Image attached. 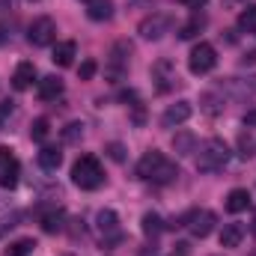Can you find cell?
Listing matches in <instances>:
<instances>
[{"label":"cell","instance_id":"1","mask_svg":"<svg viewBox=\"0 0 256 256\" xmlns=\"http://www.w3.org/2000/svg\"><path fill=\"white\" fill-rule=\"evenodd\" d=\"M137 176L143 179V182H155V185H167V182H173L176 176H179V167L167 158V155H161V152H146L140 161H137Z\"/></svg>","mask_w":256,"mask_h":256},{"label":"cell","instance_id":"2","mask_svg":"<svg viewBox=\"0 0 256 256\" xmlns=\"http://www.w3.org/2000/svg\"><path fill=\"white\" fill-rule=\"evenodd\" d=\"M72 182L84 191H96L102 182H104V170H102V161L96 155H80L74 164H72Z\"/></svg>","mask_w":256,"mask_h":256},{"label":"cell","instance_id":"3","mask_svg":"<svg viewBox=\"0 0 256 256\" xmlns=\"http://www.w3.org/2000/svg\"><path fill=\"white\" fill-rule=\"evenodd\" d=\"M226 161H230V146L218 137L206 140L196 152V170L200 173H218V170L226 167Z\"/></svg>","mask_w":256,"mask_h":256},{"label":"cell","instance_id":"4","mask_svg":"<svg viewBox=\"0 0 256 256\" xmlns=\"http://www.w3.org/2000/svg\"><path fill=\"white\" fill-rule=\"evenodd\" d=\"M214 66H218V51H214V45H208V42L194 45L191 57H188V68H191L194 74H208Z\"/></svg>","mask_w":256,"mask_h":256},{"label":"cell","instance_id":"5","mask_svg":"<svg viewBox=\"0 0 256 256\" xmlns=\"http://www.w3.org/2000/svg\"><path fill=\"white\" fill-rule=\"evenodd\" d=\"M27 39H30V45H36V48L51 45V42L57 39V24H54V18H48V15L36 18V21L30 24V30H27Z\"/></svg>","mask_w":256,"mask_h":256},{"label":"cell","instance_id":"6","mask_svg":"<svg viewBox=\"0 0 256 256\" xmlns=\"http://www.w3.org/2000/svg\"><path fill=\"white\" fill-rule=\"evenodd\" d=\"M170 27H173V18H170L167 12H152L149 18H143V21H140L137 33H140L143 39H152V42H155V39H161Z\"/></svg>","mask_w":256,"mask_h":256},{"label":"cell","instance_id":"7","mask_svg":"<svg viewBox=\"0 0 256 256\" xmlns=\"http://www.w3.org/2000/svg\"><path fill=\"white\" fill-rule=\"evenodd\" d=\"M188 230H191L196 238H206L212 230H214V224H218V218H214V212H208V208H196V212H191L185 220H182Z\"/></svg>","mask_w":256,"mask_h":256},{"label":"cell","instance_id":"8","mask_svg":"<svg viewBox=\"0 0 256 256\" xmlns=\"http://www.w3.org/2000/svg\"><path fill=\"white\" fill-rule=\"evenodd\" d=\"M128 57H131V42H128V39H120V42L110 48V66H108V74H110L114 80H120V78L126 74Z\"/></svg>","mask_w":256,"mask_h":256},{"label":"cell","instance_id":"9","mask_svg":"<svg viewBox=\"0 0 256 256\" xmlns=\"http://www.w3.org/2000/svg\"><path fill=\"white\" fill-rule=\"evenodd\" d=\"M18 173H21L18 158L9 149H0V185L3 188H15L18 185Z\"/></svg>","mask_w":256,"mask_h":256},{"label":"cell","instance_id":"10","mask_svg":"<svg viewBox=\"0 0 256 256\" xmlns=\"http://www.w3.org/2000/svg\"><path fill=\"white\" fill-rule=\"evenodd\" d=\"M191 114H194L191 102H176V104H170V108L164 110L161 122H164V128H176V126H182V122H188Z\"/></svg>","mask_w":256,"mask_h":256},{"label":"cell","instance_id":"11","mask_svg":"<svg viewBox=\"0 0 256 256\" xmlns=\"http://www.w3.org/2000/svg\"><path fill=\"white\" fill-rule=\"evenodd\" d=\"M96 226H98V232L104 236V242H108V238H116V236H120V218H116V212H114V208H102L98 218H96Z\"/></svg>","mask_w":256,"mask_h":256},{"label":"cell","instance_id":"12","mask_svg":"<svg viewBox=\"0 0 256 256\" xmlns=\"http://www.w3.org/2000/svg\"><path fill=\"white\" fill-rule=\"evenodd\" d=\"M33 80H36V66L30 63V60H24V63L15 66V74H12V86H15V90H27Z\"/></svg>","mask_w":256,"mask_h":256},{"label":"cell","instance_id":"13","mask_svg":"<svg viewBox=\"0 0 256 256\" xmlns=\"http://www.w3.org/2000/svg\"><path fill=\"white\" fill-rule=\"evenodd\" d=\"M57 96H63V80L57 74H48L39 80V98L42 102H54Z\"/></svg>","mask_w":256,"mask_h":256},{"label":"cell","instance_id":"14","mask_svg":"<svg viewBox=\"0 0 256 256\" xmlns=\"http://www.w3.org/2000/svg\"><path fill=\"white\" fill-rule=\"evenodd\" d=\"M74 54H78V45L68 39V42H57V48H54V66H60V68H66V66L74 63Z\"/></svg>","mask_w":256,"mask_h":256},{"label":"cell","instance_id":"15","mask_svg":"<svg viewBox=\"0 0 256 256\" xmlns=\"http://www.w3.org/2000/svg\"><path fill=\"white\" fill-rule=\"evenodd\" d=\"M60 164H63V152H60V149H54V146H45V149L39 152V167H42V170H48V173H57V170H60Z\"/></svg>","mask_w":256,"mask_h":256},{"label":"cell","instance_id":"16","mask_svg":"<svg viewBox=\"0 0 256 256\" xmlns=\"http://www.w3.org/2000/svg\"><path fill=\"white\" fill-rule=\"evenodd\" d=\"M86 15L92 21H110L114 18V0H90Z\"/></svg>","mask_w":256,"mask_h":256},{"label":"cell","instance_id":"17","mask_svg":"<svg viewBox=\"0 0 256 256\" xmlns=\"http://www.w3.org/2000/svg\"><path fill=\"white\" fill-rule=\"evenodd\" d=\"M248 206H250V194L244 191V188H232V191L226 194V212L238 214V212H244Z\"/></svg>","mask_w":256,"mask_h":256},{"label":"cell","instance_id":"18","mask_svg":"<svg viewBox=\"0 0 256 256\" xmlns=\"http://www.w3.org/2000/svg\"><path fill=\"white\" fill-rule=\"evenodd\" d=\"M244 238V226L242 224H226L220 232V248H238Z\"/></svg>","mask_w":256,"mask_h":256},{"label":"cell","instance_id":"19","mask_svg":"<svg viewBox=\"0 0 256 256\" xmlns=\"http://www.w3.org/2000/svg\"><path fill=\"white\" fill-rule=\"evenodd\" d=\"M173 149H176L179 155H191V152H196V137H194L191 131L176 134V137H173Z\"/></svg>","mask_w":256,"mask_h":256},{"label":"cell","instance_id":"20","mask_svg":"<svg viewBox=\"0 0 256 256\" xmlns=\"http://www.w3.org/2000/svg\"><path fill=\"white\" fill-rule=\"evenodd\" d=\"M33 250H36V242L33 238H18V242H12L3 250V256H30Z\"/></svg>","mask_w":256,"mask_h":256},{"label":"cell","instance_id":"21","mask_svg":"<svg viewBox=\"0 0 256 256\" xmlns=\"http://www.w3.org/2000/svg\"><path fill=\"white\" fill-rule=\"evenodd\" d=\"M63 220H66V212H63V208L48 212V214L42 218V230H45V232H57V230H63Z\"/></svg>","mask_w":256,"mask_h":256},{"label":"cell","instance_id":"22","mask_svg":"<svg viewBox=\"0 0 256 256\" xmlns=\"http://www.w3.org/2000/svg\"><path fill=\"white\" fill-rule=\"evenodd\" d=\"M238 30L256 33V6H244V9L238 12Z\"/></svg>","mask_w":256,"mask_h":256},{"label":"cell","instance_id":"23","mask_svg":"<svg viewBox=\"0 0 256 256\" xmlns=\"http://www.w3.org/2000/svg\"><path fill=\"white\" fill-rule=\"evenodd\" d=\"M202 27H206V18H202V15H194L188 24H182V27H179V39H194Z\"/></svg>","mask_w":256,"mask_h":256},{"label":"cell","instance_id":"24","mask_svg":"<svg viewBox=\"0 0 256 256\" xmlns=\"http://www.w3.org/2000/svg\"><path fill=\"white\" fill-rule=\"evenodd\" d=\"M161 230H164V226H161V218L152 214V212H146V214H143V232H146V236H158Z\"/></svg>","mask_w":256,"mask_h":256},{"label":"cell","instance_id":"25","mask_svg":"<svg viewBox=\"0 0 256 256\" xmlns=\"http://www.w3.org/2000/svg\"><path fill=\"white\" fill-rule=\"evenodd\" d=\"M48 131H51V122H48L45 116H39V120H33V126H30V137H33V140H45Z\"/></svg>","mask_w":256,"mask_h":256},{"label":"cell","instance_id":"26","mask_svg":"<svg viewBox=\"0 0 256 256\" xmlns=\"http://www.w3.org/2000/svg\"><path fill=\"white\" fill-rule=\"evenodd\" d=\"M200 102H202V110H206V114H212V116H214V114H220V110H224V108H220V104H224V102H220V98H214V96H212V92H206V96H202V98H200Z\"/></svg>","mask_w":256,"mask_h":256},{"label":"cell","instance_id":"27","mask_svg":"<svg viewBox=\"0 0 256 256\" xmlns=\"http://www.w3.org/2000/svg\"><path fill=\"white\" fill-rule=\"evenodd\" d=\"M63 137H66V143H78L80 137H84V126L80 122H68L63 131Z\"/></svg>","mask_w":256,"mask_h":256},{"label":"cell","instance_id":"28","mask_svg":"<svg viewBox=\"0 0 256 256\" xmlns=\"http://www.w3.org/2000/svg\"><path fill=\"white\" fill-rule=\"evenodd\" d=\"M96 68H98V63H96V60H84V63H80V68H78L80 80H90V78L96 74Z\"/></svg>","mask_w":256,"mask_h":256},{"label":"cell","instance_id":"29","mask_svg":"<svg viewBox=\"0 0 256 256\" xmlns=\"http://www.w3.org/2000/svg\"><path fill=\"white\" fill-rule=\"evenodd\" d=\"M18 220H21V214H9V218H0V238H3V232L15 230V226H18Z\"/></svg>","mask_w":256,"mask_h":256},{"label":"cell","instance_id":"30","mask_svg":"<svg viewBox=\"0 0 256 256\" xmlns=\"http://www.w3.org/2000/svg\"><path fill=\"white\" fill-rule=\"evenodd\" d=\"M238 149H242V155H244V158H250V155H254V143H250V137H248V134H242V137H238Z\"/></svg>","mask_w":256,"mask_h":256},{"label":"cell","instance_id":"31","mask_svg":"<svg viewBox=\"0 0 256 256\" xmlns=\"http://www.w3.org/2000/svg\"><path fill=\"white\" fill-rule=\"evenodd\" d=\"M12 110H15V102H9V98L0 102V122H6V120L12 116Z\"/></svg>","mask_w":256,"mask_h":256},{"label":"cell","instance_id":"32","mask_svg":"<svg viewBox=\"0 0 256 256\" xmlns=\"http://www.w3.org/2000/svg\"><path fill=\"white\" fill-rule=\"evenodd\" d=\"M108 152H110V158H114V161H122V158H126V152H122V146H120V143H110V146H108Z\"/></svg>","mask_w":256,"mask_h":256},{"label":"cell","instance_id":"33","mask_svg":"<svg viewBox=\"0 0 256 256\" xmlns=\"http://www.w3.org/2000/svg\"><path fill=\"white\" fill-rule=\"evenodd\" d=\"M179 3H182V6H188V9H202L208 0H179Z\"/></svg>","mask_w":256,"mask_h":256},{"label":"cell","instance_id":"34","mask_svg":"<svg viewBox=\"0 0 256 256\" xmlns=\"http://www.w3.org/2000/svg\"><path fill=\"white\" fill-rule=\"evenodd\" d=\"M244 126L256 128V110H248V114H244Z\"/></svg>","mask_w":256,"mask_h":256},{"label":"cell","instance_id":"35","mask_svg":"<svg viewBox=\"0 0 256 256\" xmlns=\"http://www.w3.org/2000/svg\"><path fill=\"white\" fill-rule=\"evenodd\" d=\"M122 102H137V92H122Z\"/></svg>","mask_w":256,"mask_h":256},{"label":"cell","instance_id":"36","mask_svg":"<svg viewBox=\"0 0 256 256\" xmlns=\"http://www.w3.org/2000/svg\"><path fill=\"white\" fill-rule=\"evenodd\" d=\"M6 39H9V33H6V27H0V45H3Z\"/></svg>","mask_w":256,"mask_h":256},{"label":"cell","instance_id":"37","mask_svg":"<svg viewBox=\"0 0 256 256\" xmlns=\"http://www.w3.org/2000/svg\"><path fill=\"white\" fill-rule=\"evenodd\" d=\"M244 63H256V51H250V54L244 57Z\"/></svg>","mask_w":256,"mask_h":256},{"label":"cell","instance_id":"38","mask_svg":"<svg viewBox=\"0 0 256 256\" xmlns=\"http://www.w3.org/2000/svg\"><path fill=\"white\" fill-rule=\"evenodd\" d=\"M254 232H256V212H254Z\"/></svg>","mask_w":256,"mask_h":256}]
</instances>
